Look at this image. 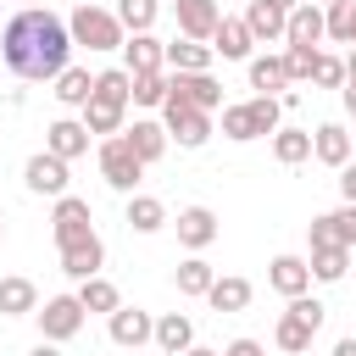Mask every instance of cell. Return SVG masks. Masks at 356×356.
Listing matches in <instances>:
<instances>
[{
    "mask_svg": "<svg viewBox=\"0 0 356 356\" xmlns=\"http://www.w3.org/2000/svg\"><path fill=\"white\" fill-rule=\"evenodd\" d=\"M0 61L28 78V83H50L67 61H72V33L67 17L44 11V6H22L6 28H0Z\"/></svg>",
    "mask_w": 356,
    "mask_h": 356,
    "instance_id": "1",
    "label": "cell"
},
{
    "mask_svg": "<svg viewBox=\"0 0 356 356\" xmlns=\"http://www.w3.org/2000/svg\"><path fill=\"white\" fill-rule=\"evenodd\" d=\"M67 33H72V44H83V50H122V39H128V28L117 22V11H106V6H95V0L72 6Z\"/></svg>",
    "mask_w": 356,
    "mask_h": 356,
    "instance_id": "2",
    "label": "cell"
},
{
    "mask_svg": "<svg viewBox=\"0 0 356 356\" xmlns=\"http://www.w3.org/2000/svg\"><path fill=\"white\" fill-rule=\"evenodd\" d=\"M161 128H167V139L178 145V150H200L206 139H211V111H200V106H184V100H161Z\"/></svg>",
    "mask_w": 356,
    "mask_h": 356,
    "instance_id": "3",
    "label": "cell"
},
{
    "mask_svg": "<svg viewBox=\"0 0 356 356\" xmlns=\"http://www.w3.org/2000/svg\"><path fill=\"white\" fill-rule=\"evenodd\" d=\"M100 178H106L111 189H122V195H134V189H139V178H145V161L128 150V139H122V134L100 139Z\"/></svg>",
    "mask_w": 356,
    "mask_h": 356,
    "instance_id": "4",
    "label": "cell"
},
{
    "mask_svg": "<svg viewBox=\"0 0 356 356\" xmlns=\"http://www.w3.org/2000/svg\"><path fill=\"white\" fill-rule=\"evenodd\" d=\"M33 317H39V334H44V339L67 345V339H72V334L83 328V317H89V312L78 306V295H50V300H44V306H39Z\"/></svg>",
    "mask_w": 356,
    "mask_h": 356,
    "instance_id": "5",
    "label": "cell"
},
{
    "mask_svg": "<svg viewBox=\"0 0 356 356\" xmlns=\"http://www.w3.org/2000/svg\"><path fill=\"white\" fill-rule=\"evenodd\" d=\"M50 234H56V245L95 234V211H89V200H83V195H56V206H50Z\"/></svg>",
    "mask_w": 356,
    "mask_h": 356,
    "instance_id": "6",
    "label": "cell"
},
{
    "mask_svg": "<svg viewBox=\"0 0 356 356\" xmlns=\"http://www.w3.org/2000/svg\"><path fill=\"white\" fill-rule=\"evenodd\" d=\"M167 95L184 100V106H200V111H217L222 106V83L211 72H167Z\"/></svg>",
    "mask_w": 356,
    "mask_h": 356,
    "instance_id": "7",
    "label": "cell"
},
{
    "mask_svg": "<svg viewBox=\"0 0 356 356\" xmlns=\"http://www.w3.org/2000/svg\"><path fill=\"white\" fill-rule=\"evenodd\" d=\"M106 334H111V345H122V350H139V345H150V334H156V317H150L145 306H117V312L106 317Z\"/></svg>",
    "mask_w": 356,
    "mask_h": 356,
    "instance_id": "8",
    "label": "cell"
},
{
    "mask_svg": "<svg viewBox=\"0 0 356 356\" xmlns=\"http://www.w3.org/2000/svg\"><path fill=\"white\" fill-rule=\"evenodd\" d=\"M67 167L72 161H61V156H50V150H39V156H28V167H22V184L33 189V195H67Z\"/></svg>",
    "mask_w": 356,
    "mask_h": 356,
    "instance_id": "9",
    "label": "cell"
},
{
    "mask_svg": "<svg viewBox=\"0 0 356 356\" xmlns=\"http://www.w3.org/2000/svg\"><path fill=\"white\" fill-rule=\"evenodd\" d=\"M56 250H61V273H67V278H95V273L106 267V245H100V234L67 239V245H56Z\"/></svg>",
    "mask_w": 356,
    "mask_h": 356,
    "instance_id": "10",
    "label": "cell"
},
{
    "mask_svg": "<svg viewBox=\"0 0 356 356\" xmlns=\"http://www.w3.org/2000/svg\"><path fill=\"white\" fill-rule=\"evenodd\" d=\"M172 17H178V33L184 39H206L211 44V33L222 22V6L217 0H172Z\"/></svg>",
    "mask_w": 356,
    "mask_h": 356,
    "instance_id": "11",
    "label": "cell"
},
{
    "mask_svg": "<svg viewBox=\"0 0 356 356\" xmlns=\"http://www.w3.org/2000/svg\"><path fill=\"white\" fill-rule=\"evenodd\" d=\"M122 139H128V150H134L145 167H150V161H161V156H167V145H172V139H167V128H161L156 117H134V122H122Z\"/></svg>",
    "mask_w": 356,
    "mask_h": 356,
    "instance_id": "12",
    "label": "cell"
},
{
    "mask_svg": "<svg viewBox=\"0 0 356 356\" xmlns=\"http://www.w3.org/2000/svg\"><path fill=\"white\" fill-rule=\"evenodd\" d=\"M172 228H178V245H184V250H206V245L222 234L211 206H184V211L172 217Z\"/></svg>",
    "mask_w": 356,
    "mask_h": 356,
    "instance_id": "13",
    "label": "cell"
},
{
    "mask_svg": "<svg viewBox=\"0 0 356 356\" xmlns=\"http://www.w3.org/2000/svg\"><path fill=\"white\" fill-rule=\"evenodd\" d=\"M44 150L61 156V161H78V156L89 150V128H83V117H56V122L44 128Z\"/></svg>",
    "mask_w": 356,
    "mask_h": 356,
    "instance_id": "14",
    "label": "cell"
},
{
    "mask_svg": "<svg viewBox=\"0 0 356 356\" xmlns=\"http://www.w3.org/2000/svg\"><path fill=\"white\" fill-rule=\"evenodd\" d=\"M350 150H356V145H350L345 122H317V128H312V156H317L323 167H334V172H339V167L350 161Z\"/></svg>",
    "mask_w": 356,
    "mask_h": 356,
    "instance_id": "15",
    "label": "cell"
},
{
    "mask_svg": "<svg viewBox=\"0 0 356 356\" xmlns=\"http://www.w3.org/2000/svg\"><path fill=\"white\" fill-rule=\"evenodd\" d=\"M267 284L289 300V295H306L312 289V267H306V256H273L267 261Z\"/></svg>",
    "mask_w": 356,
    "mask_h": 356,
    "instance_id": "16",
    "label": "cell"
},
{
    "mask_svg": "<svg viewBox=\"0 0 356 356\" xmlns=\"http://www.w3.org/2000/svg\"><path fill=\"white\" fill-rule=\"evenodd\" d=\"M211 50H217L222 61H250L256 39H250L245 17H222V22H217V33H211Z\"/></svg>",
    "mask_w": 356,
    "mask_h": 356,
    "instance_id": "17",
    "label": "cell"
},
{
    "mask_svg": "<svg viewBox=\"0 0 356 356\" xmlns=\"http://www.w3.org/2000/svg\"><path fill=\"white\" fill-rule=\"evenodd\" d=\"M122 67L128 72H156V67H167V44L156 33H128L122 39Z\"/></svg>",
    "mask_w": 356,
    "mask_h": 356,
    "instance_id": "18",
    "label": "cell"
},
{
    "mask_svg": "<svg viewBox=\"0 0 356 356\" xmlns=\"http://www.w3.org/2000/svg\"><path fill=\"white\" fill-rule=\"evenodd\" d=\"M211 61H217V50L206 44V39H172L167 44V72H211Z\"/></svg>",
    "mask_w": 356,
    "mask_h": 356,
    "instance_id": "19",
    "label": "cell"
},
{
    "mask_svg": "<svg viewBox=\"0 0 356 356\" xmlns=\"http://www.w3.org/2000/svg\"><path fill=\"white\" fill-rule=\"evenodd\" d=\"M150 345H156L161 356H178V350H189V345H195V323H189L184 312H161V317H156Z\"/></svg>",
    "mask_w": 356,
    "mask_h": 356,
    "instance_id": "20",
    "label": "cell"
},
{
    "mask_svg": "<svg viewBox=\"0 0 356 356\" xmlns=\"http://www.w3.org/2000/svg\"><path fill=\"white\" fill-rule=\"evenodd\" d=\"M284 44H323V6L300 0V6L284 17Z\"/></svg>",
    "mask_w": 356,
    "mask_h": 356,
    "instance_id": "21",
    "label": "cell"
},
{
    "mask_svg": "<svg viewBox=\"0 0 356 356\" xmlns=\"http://www.w3.org/2000/svg\"><path fill=\"white\" fill-rule=\"evenodd\" d=\"M284 17H289V11H278L273 0H245V28H250V39H256V44L284 39Z\"/></svg>",
    "mask_w": 356,
    "mask_h": 356,
    "instance_id": "22",
    "label": "cell"
},
{
    "mask_svg": "<svg viewBox=\"0 0 356 356\" xmlns=\"http://www.w3.org/2000/svg\"><path fill=\"white\" fill-rule=\"evenodd\" d=\"M33 312H39V289H33V278H22V273L0 278V317H33Z\"/></svg>",
    "mask_w": 356,
    "mask_h": 356,
    "instance_id": "23",
    "label": "cell"
},
{
    "mask_svg": "<svg viewBox=\"0 0 356 356\" xmlns=\"http://www.w3.org/2000/svg\"><path fill=\"white\" fill-rule=\"evenodd\" d=\"M245 72H250V89H256V95H284V89H289V67H284V56H250Z\"/></svg>",
    "mask_w": 356,
    "mask_h": 356,
    "instance_id": "24",
    "label": "cell"
},
{
    "mask_svg": "<svg viewBox=\"0 0 356 356\" xmlns=\"http://www.w3.org/2000/svg\"><path fill=\"white\" fill-rule=\"evenodd\" d=\"M50 83H56L50 95H56L61 106H72V111H83V106H89V95H95V78H89L83 67H72V61H67V67H61Z\"/></svg>",
    "mask_w": 356,
    "mask_h": 356,
    "instance_id": "25",
    "label": "cell"
},
{
    "mask_svg": "<svg viewBox=\"0 0 356 356\" xmlns=\"http://www.w3.org/2000/svg\"><path fill=\"white\" fill-rule=\"evenodd\" d=\"M211 261L200 256V250H189L184 261H178V273H172V284H178V295H189V300H206V289H211Z\"/></svg>",
    "mask_w": 356,
    "mask_h": 356,
    "instance_id": "26",
    "label": "cell"
},
{
    "mask_svg": "<svg viewBox=\"0 0 356 356\" xmlns=\"http://www.w3.org/2000/svg\"><path fill=\"white\" fill-rule=\"evenodd\" d=\"M122 222L134 228V234H156V228H167V206L156 200V195H128V211H122Z\"/></svg>",
    "mask_w": 356,
    "mask_h": 356,
    "instance_id": "27",
    "label": "cell"
},
{
    "mask_svg": "<svg viewBox=\"0 0 356 356\" xmlns=\"http://www.w3.org/2000/svg\"><path fill=\"white\" fill-rule=\"evenodd\" d=\"M273 156L284 161V167H300V161H312V128H273Z\"/></svg>",
    "mask_w": 356,
    "mask_h": 356,
    "instance_id": "28",
    "label": "cell"
},
{
    "mask_svg": "<svg viewBox=\"0 0 356 356\" xmlns=\"http://www.w3.org/2000/svg\"><path fill=\"white\" fill-rule=\"evenodd\" d=\"M306 267H312V278H317V284H339V278H345V267H350V250H345V245H312Z\"/></svg>",
    "mask_w": 356,
    "mask_h": 356,
    "instance_id": "29",
    "label": "cell"
},
{
    "mask_svg": "<svg viewBox=\"0 0 356 356\" xmlns=\"http://www.w3.org/2000/svg\"><path fill=\"white\" fill-rule=\"evenodd\" d=\"M78 306H83V312L111 317V312L122 306V295H117V284H111V278H100V273H95V278H78Z\"/></svg>",
    "mask_w": 356,
    "mask_h": 356,
    "instance_id": "30",
    "label": "cell"
},
{
    "mask_svg": "<svg viewBox=\"0 0 356 356\" xmlns=\"http://www.w3.org/2000/svg\"><path fill=\"white\" fill-rule=\"evenodd\" d=\"M206 300H211V312H245V306H250V278H239V273L211 278Z\"/></svg>",
    "mask_w": 356,
    "mask_h": 356,
    "instance_id": "31",
    "label": "cell"
},
{
    "mask_svg": "<svg viewBox=\"0 0 356 356\" xmlns=\"http://www.w3.org/2000/svg\"><path fill=\"white\" fill-rule=\"evenodd\" d=\"M312 339H317V328H312V323H300L295 312H278V328H273V345H278V350L306 356V350H312Z\"/></svg>",
    "mask_w": 356,
    "mask_h": 356,
    "instance_id": "32",
    "label": "cell"
},
{
    "mask_svg": "<svg viewBox=\"0 0 356 356\" xmlns=\"http://www.w3.org/2000/svg\"><path fill=\"white\" fill-rule=\"evenodd\" d=\"M122 122H128V106H106V100H89L83 106L89 139H111V134H122Z\"/></svg>",
    "mask_w": 356,
    "mask_h": 356,
    "instance_id": "33",
    "label": "cell"
},
{
    "mask_svg": "<svg viewBox=\"0 0 356 356\" xmlns=\"http://www.w3.org/2000/svg\"><path fill=\"white\" fill-rule=\"evenodd\" d=\"M128 95H134V72H128V67H106V72H95V95H89V100L128 106Z\"/></svg>",
    "mask_w": 356,
    "mask_h": 356,
    "instance_id": "34",
    "label": "cell"
},
{
    "mask_svg": "<svg viewBox=\"0 0 356 356\" xmlns=\"http://www.w3.org/2000/svg\"><path fill=\"white\" fill-rule=\"evenodd\" d=\"M350 33H356V0H334V6H323V39L350 44Z\"/></svg>",
    "mask_w": 356,
    "mask_h": 356,
    "instance_id": "35",
    "label": "cell"
},
{
    "mask_svg": "<svg viewBox=\"0 0 356 356\" xmlns=\"http://www.w3.org/2000/svg\"><path fill=\"white\" fill-rule=\"evenodd\" d=\"M156 17H161V0H117V22L128 33H150Z\"/></svg>",
    "mask_w": 356,
    "mask_h": 356,
    "instance_id": "36",
    "label": "cell"
},
{
    "mask_svg": "<svg viewBox=\"0 0 356 356\" xmlns=\"http://www.w3.org/2000/svg\"><path fill=\"white\" fill-rule=\"evenodd\" d=\"M222 139H234V145H250V139H261V134H256V117H250V106H245V100L222 106Z\"/></svg>",
    "mask_w": 356,
    "mask_h": 356,
    "instance_id": "37",
    "label": "cell"
},
{
    "mask_svg": "<svg viewBox=\"0 0 356 356\" xmlns=\"http://www.w3.org/2000/svg\"><path fill=\"white\" fill-rule=\"evenodd\" d=\"M167 100V67H156V72H134V95H128V106H161Z\"/></svg>",
    "mask_w": 356,
    "mask_h": 356,
    "instance_id": "38",
    "label": "cell"
},
{
    "mask_svg": "<svg viewBox=\"0 0 356 356\" xmlns=\"http://www.w3.org/2000/svg\"><path fill=\"white\" fill-rule=\"evenodd\" d=\"M284 67H289V83H312L317 44H284Z\"/></svg>",
    "mask_w": 356,
    "mask_h": 356,
    "instance_id": "39",
    "label": "cell"
},
{
    "mask_svg": "<svg viewBox=\"0 0 356 356\" xmlns=\"http://www.w3.org/2000/svg\"><path fill=\"white\" fill-rule=\"evenodd\" d=\"M245 106H250V117H256V134H273V128L284 122V106H278V95H250Z\"/></svg>",
    "mask_w": 356,
    "mask_h": 356,
    "instance_id": "40",
    "label": "cell"
},
{
    "mask_svg": "<svg viewBox=\"0 0 356 356\" xmlns=\"http://www.w3.org/2000/svg\"><path fill=\"white\" fill-rule=\"evenodd\" d=\"M323 217H328V228H334V239H339L345 250H356V206L345 200L339 211H323Z\"/></svg>",
    "mask_w": 356,
    "mask_h": 356,
    "instance_id": "41",
    "label": "cell"
},
{
    "mask_svg": "<svg viewBox=\"0 0 356 356\" xmlns=\"http://www.w3.org/2000/svg\"><path fill=\"white\" fill-rule=\"evenodd\" d=\"M312 83H317V89H339V83H345V61H339V56H323V50H317Z\"/></svg>",
    "mask_w": 356,
    "mask_h": 356,
    "instance_id": "42",
    "label": "cell"
},
{
    "mask_svg": "<svg viewBox=\"0 0 356 356\" xmlns=\"http://www.w3.org/2000/svg\"><path fill=\"white\" fill-rule=\"evenodd\" d=\"M222 356H267V350H261V339L239 334V339H228V345H222Z\"/></svg>",
    "mask_w": 356,
    "mask_h": 356,
    "instance_id": "43",
    "label": "cell"
},
{
    "mask_svg": "<svg viewBox=\"0 0 356 356\" xmlns=\"http://www.w3.org/2000/svg\"><path fill=\"white\" fill-rule=\"evenodd\" d=\"M339 195L356 206V161H345V167H339Z\"/></svg>",
    "mask_w": 356,
    "mask_h": 356,
    "instance_id": "44",
    "label": "cell"
},
{
    "mask_svg": "<svg viewBox=\"0 0 356 356\" xmlns=\"http://www.w3.org/2000/svg\"><path fill=\"white\" fill-rule=\"evenodd\" d=\"M339 100H345V111L356 117V78H345V83H339Z\"/></svg>",
    "mask_w": 356,
    "mask_h": 356,
    "instance_id": "45",
    "label": "cell"
},
{
    "mask_svg": "<svg viewBox=\"0 0 356 356\" xmlns=\"http://www.w3.org/2000/svg\"><path fill=\"white\" fill-rule=\"evenodd\" d=\"M28 356H61V350H56V339H39V345H33Z\"/></svg>",
    "mask_w": 356,
    "mask_h": 356,
    "instance_id": "46",
    "label": "cell"
},
{
    "mask_svg": "<svg viewBox=\"0 0 356 356\" xmlns=\"http://www.w3.org/2000/svg\"><path fill=\"white\" fill-rule=\"evenodd\" d=\"M334 356H356V334H345V339L334 345Z\"/></svg>",
    "mask_w": 356,
    "mask_h": 356,
    "instance_id": "47",
    "label": "cell"
},
{
    "mask_svg": "<svg viewBox=\"0 0 356 356\" xmlns=\"http://www.w3.org/2000/svg\"><path fill=\"white\" fill-rule=\"evenodd\" d=\"M178 356H222V350H211V345H189V350H178Z\"/></svg>",
    "mask_w": 356,
    "mask_h": 356,
    "instance_id": "48",
    "label": "cell"
},
{
    "mask_svg": "<svg viewBox=\"0 0 356 356\" xmlns=\"http://www.w3.org/2000/svg\"><path fill=\"white\" fill-rule=\"evenodd\" d=\"M345 78H356V44H350V56H345Z\"/></svg>",
    "mask_w": 356,
    "mask_h": 356,
    "instance_id": "49",
    "label": "cell"
},
{
    "mask_svg": "<svg viewBox=\"0 0 356 356\" xmlns=\"http://www.w3.org/2000/svg\"><path fill=\"white\" fill-rule=\"evenodd\" d=\"M273 6H278V11H295V6H300V0H273Z\"/></svg>",
    "mask_w": 356,
    "mask_h": 356,
    "instance_id": "50",
    "label": "cell"
},
{
    "mask_svg": "<svg viewBox=\"0 0 356 356\" xmlns=\"http://www.w3.org/2000/svg\"><path fill=\"white\" fill-rule=\"evenodd\" d=\"M312 6H334V0H312Z\"/></svg>",
    "mask_w": 356,
    "mask_h": 356,
    "instance_id": "51",
    "label": "cell"
},
{
    "mask_svg": "<svg viewBox=\"0 0 356 356\" xmlns=\"http://www.w3.org/2000/svg\"><path fill=\"white\" fill-rule=\"evenodd\" d=\"M0 234H6V222H0Z\"/></svg>",
    "mask_w": 356,
    "mask_h": 356,
    "instance_id": "52",
    "label": "cell"
},
{
    "mask_svg": "<svg viewBox=\"0 0 356 356\" xmlns=\"http://www.w3.org/2000/svg\"><path fill=\"white\" fill-rule=\"evenodd\" d=\"M350 44H356V33H350Z\"/></svg>",
    "mask_w": 356,
    "mask_h": 356,
    "instance_id": "53",
    "label": "cell"
},
{
    "mask_svg": "<svg viewBox=\"0 0 356 356\" xmlns=\"http://www.w3.org/2000/svg\"><path fill=\"white\" fill-rule=\"evenodd\" d=\"M22 6H33V0H22Z\"/></svg>",
    "mask_w": 356,
    "mask_h": 356,
    "instance_id": "54",
    "label": "cell"
}]
</instances>
